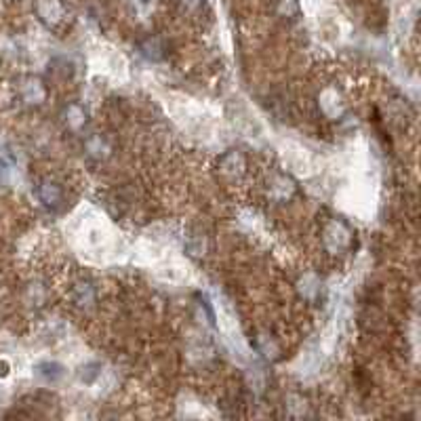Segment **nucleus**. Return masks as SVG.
<instances>
[{"label":"nucleus","mask_w":421,"mask_h":421,"mask_svg":"<svg viewBox=\"0 0 421 421\" xmlns=\"http://www.w3.org/2000/svg\"><path fill=\"white\" fill-rule=\"evenodd\" d=\"M276 11L280 17L285 20H293L297 15V0H276Z\"/></svg>","instance_id":"nucleus-2"},{"label":"nucleus","mask_w":421,"mask_h":421,"mask_svg":"<svg viewBox=\"0 0 421 421\" xmlns=\"http://www.w3.org/2000/svg\"><path fill=\"white\" fill-rule=\"evenodd\" d=\"M142 51H144V55H148V57L156 59V57H158V53L163 51V43H161V38H156V36L146 38V40L142 43Z\"/></svg>","instance_id":"nucleus-3"},{"label":"nucleus","mask_w":421,"mask_h":421,"mask_svg":"<svg viewBox=\"0 0 421 421\" xmlns=\"http://www.w3.org/2000/svg\"><path fill=\"white\" fill-rule=\"evenodd\" d=\"M202 5H205V0H179V9H182V13H186V15L196 13Z\"/></svg>","instance_id":"nucleus-4"},{"label":"nucleus","mask_w":421,"mask_h":421,"mask_svg":"<svg viewBox=\"0 0 421 421\" xmlns=\"http://www.w3.org/2000/svg\"><path fill=\"white\" fill-rule=\"evenodd\" d=\"M38 13H40V20L47 22L49 26H59L66 22L68 17V11L66 7L61 5V0H40L38 5Z\"/></svg>","instance_id":"nucleus-1"}]
</instances>
